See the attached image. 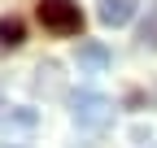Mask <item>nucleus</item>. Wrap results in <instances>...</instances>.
I'll return each mask as SVG.
<instances>
[{
  "label": "nucleus",
  "instance_id": "f257e3e1",
  "mask_svg": "<svg viewBox=\"0 0 157 148\" xmlns=\"http://www.w3.org/2000/svg\"><path fill=\"white\" fill-rule=\"evenodd\" d=\"M70 118L78 131H105L113 122V105L101 96V91H70Z\"/></svg>",
  "mask_w": 157,
  "mask_h": 148
},
{
  "label": "nucleus",
  "instance_id": "f03ea898",
  "mask_svg": "<svg viewBox=\"0 0 157 148\" xmlns=\"http://www.w3.org/2000/svg\"><path fill=\"white\" fill-rule=\"evenodd\" d=\"M39 26L52 35H78L83 31V13H78L74 0H39Z\"/></svg>",
  "mask_w": 157,
  "mask_h": 148
},
{
  "label": "nucleus",
  "instance_id": "7ed1b4c3",
  "mask_svg": "<svg viewBox=\"0 0 157 148\" xmlns=\"http://www.w3.org/2000/svg\"><path fill=\"white\" fill-rule=\"evenodd\" d=\"M35 126H39V113H35V109H9V113H5L9 144H13V135H35Z\"/></svg>",
  "mask_w": 157,
  "mask_h": 148
},
{
  "label": "nucleus",
  "instance_id": "20e7f679",
  "mask_svg": "<svg viewBox=\"0 0 157 148\" xmlns=\"http://www.w3.org/2000/svg\"><path fill=\"white\" fill-rule=\"evenodd\" d=\"M101 17L105 26H127L131 17H135V0H101Z\"/></svg>",
  "mask_w": 157,
  "mask_h": 148
},
{
  "label": "nucleus",
  "instance_id": "39448f33",
  "mask_svg": "<svg viewBox=\"0 0 157 148\" xmlns=\"http://www.w3.org/2000/svg\"><path fill=\"white\" fill-rule=\"evenodd\" d=\"M78 65H87V70H109L113 65V52L105 44H96V39H83L78 44Z\"/></svg>",
  "mask_w": 157,
  "mask_h": 148
},
{
  "label": "nucleus",
  "instance_id": "423d86ee",
  "mask_svg": "<svg viewBox=\"0 0 157 148\" xmlns=\"http://www.w3.org/2000/svg\"><path fill=\"white\" fill-rule=\"evenodd\" d=\"M22 39H26L22 17H0V48H17Z\"/></svg>",
  "mask_w": 157,
  "mask_h": 148
},
{
  "label": "nucleus",
  "instance_id": "0eeeda50",
  "mask_svg": "<svg viewBox=\"0 0 157 148\" xmlns=\"http://www.w3.org/2000/svg\"><path fill=\"white\" fill-rule=\"evenodd\" d=\"M144 44L157 48V9H153V17H148V26H144Z\"/></svg>",
  "mask_w": 157,
  "mask_h": 148
},
{
  "label": "nucleus",
  "instance_id": "6e6552de",
  "mask_svg": "<svg viewBox=\"0 0 157 148\" xmlns=\"http://www.w3.org/2000/svg\"><path fill=\"white\" fill-rule=\"evenodd\" d=\"M5 113H9V105H0V122H5Z\"/></svg>",
  "mask_w": 157,
  "mask_h": 148
}]
</instances>
